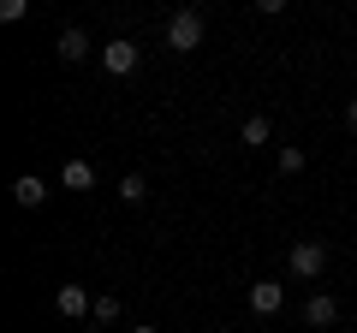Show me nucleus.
<instances>
[{"mask_svg": "<svg viewBox=\"0 0 357 333\" xmlns=\"http://www.w3.org/2000/svg\"><path fill=\"white\" fill-rule=\"evenodd\" d=\"M119 196H126V203L137 208L143 196H149V185H143V173H126V179H119Z\"/></svg>", "mask_w": 357, "mask_h": 333, "instance_id": "obj_11", "label": "nucleus"}, {"mask_svg": "<svg viewBox=\"0 0 357 333\" xmlns=\"http://www.w3.org/2000/svg\"><path fill=\"white\" fill-rule=\"evenodd\" d=\"M167 48H178V54L203 48V13H173L167 18Z\"/></svg>", "mask_w": 357, "mask_h": 333, "instance_id": "obj_1", "label": "nucleus"}, {"mask_svg": "<svg viewBox=\"0 0 357 333\" xmlns=\"http://www.w3.org/2000/svg\"><path fill=\"white\" fill-rule=\"evenodd\" d=\"M131 333H161V327H131Z\"/></svg>", "mask_w": 357, "mask_h": 333, "instance_id": "obj_16", "label": "nucleus"}, {"mask_svg": "<svg viewBox=\"0 0 357 333\" xmlns=\"http://www.w3.org/2000/svg\"><path fill=\"white\" fill-rule=\"evenodd\" d=\"M13 203H18V208H42V203H48V185H42L36 173H24V179L13 185Z\"/></svg>", "mask_w": 357, "mask_h": 333, "instance_id": "obj_6", "label": "nucleus"}, {"mask_svg": "<svg viewBox=\"0 0 357 333\" xmlns=\"http://www.w3.org/2000/svg\"><path fill=\"white\" fill-rule=\"evenodd\" d=\"M96 321H102V327L119 321V297H96Z\"/></svg>", "mask_w": 357, "mask_h": 333, "instance_id": "obj_13", "label": "nucleus"}, {"mask_svg": "<svg viewBox=\"0 0 357 333\" xmlns=\"http://www.w3.org/2000/svg\"><path fill=\"white\" fill-rule=\"evenodd\" d=\"M54 54H60L66 65H77V60L89 54V36H84V30H60V42H54Z\"/></svg>", "mask_w": 357, "mask_h": 333, "instance_id": "obj_8", "label": "nucleus"}, {"mask_svg": "<svg viewBox=\"0 0 357 333\" xmlns=\"http://www.w3.org/2000/svg\"><path fill=\"white\" fill-rule=\"evenodd\" d=\"M102 65H107L114 77H131V72H137V48H131L126 36H119V42H107V48H102Z\"/></svg>", "mask_w": 357, "mask_h": 333, "instance_id": "obj_4", "label": "nucleus"}, {"mask_svg": "<svg viewBox=\"0 0 357 333\" xmlns=\"http://www.w3.org/2000/svg\"><path fill=\"white\" fill-rule=\"evenodd\" d=\"M345 125H351V131H357V95H351V107H345Z\"/></svg>", "mask_w": 357, "mask_h": 333, "instance_id": "obj_15", "label": "nucleus"}, {"mask_svg": "<svg viewBox=\"0 0 357 333\" xmlns=\"http://www.w3.org/2000/svg\"><path fill=\"white\" fill-rule=\"evenodd\" d=\"M280 173H304V149H292V143H286V149H280Z\"/></svg>", "mask_w": 357, "mask_h": 333, "instance_id": "obj_12", "label": "nucleus"}, {"mask_svg": "<svg viewBox=\"0 0 357 333\" xmlns=\"http://www.w3.org/2000/svg\"><path fill=\"white\" fill-rule=\"evenodd\" d=\"M268 137H274V125H268L262 114H250V119H244V131H238V143H244V149H262Z\"/></svg>", "mask_w": 357, "mask_h": 333, "instance_id": "obj_10", "label": "nucleus"}, {"mask_svg": "<svg viewBox=\"0 0 357 333\" xmlns=\"http://www.w3.org/2000/svg\"><path fill=\"white\" fill-rule=\"evenodd\" d=\"M304 321H310V327H333V321H340V304H333L328 292H316V297L304 304Z\"/></svg>", "mask_w": 357, "mask_h": 333, "instance_id": "obj_7", "label": "nucleus"}, {"mask_svg": "<svg viewBox=\"0 0 357 333\" xmlns=\"http://www.w3.org/2000/svg\"><path fill=\"white\" fill-rule=\"evenodd\" d=\"M60 179L72 185V191H96V166H89V161H66V166H60Z\"/></svg>", "mask_w": 357, "mask_h": 333, "instance_id": "obj_9", "label": "nucleus"}, {"mask_svg": "<svg viewBox=\"0 0 357 333\" xmlns=\"http://www.w3.org/2000/svg\"><path fill=\"white\" fill-rule=\"evenodd\" d=\"M280 304H286V286H274V280H256L250 286V309H256V316H280Z\"/></svg>", "mask_w": 357, "mask_h": 333, "instance_id": "obj_5", "label": "nucleus"}, {"mask_svg": "<svg viewBox=\"0 0 357 333\" xmlns=\"http://www.w3.org/2000/svg\"><path fill=\"white\" fill-rule=\"evenodd\" d=\"M24 13H30V0H0V18H6V24H18Z\"/></svg>", "mask_w": 357, "mask_h": 333, "instance_id": "obj_14", "label": "nucleus"}, {"mask_svg": "<svg viewBox=\"0 0 357 333\" xmlns=\"http://www.w3.org/2000/svg\"><path fill=\"white\" fill-rule=\"evenodd\" d=\"M54 309H60L66 321H84V309L96 316V297H89V286H60V292H54Z\"/></svg>", "mask_w": 357, "mask_h": 333, "instance_id": "obj_3", "label": "nucleus"}, {"mask_svg": "<svg viewBox=\"0 0 357 333\" xmlns=\"http://www.w3.org/2000/svg\"><path fill=\"white\" fill-rule=\"evenodd\" d=\"M321 268H328V244L321 238H298L292 244V274L298 280H321Z\"/></svg>", "mask_w": 357, "mask_h": 333, "instance_id": "obj_2", "label": "nucleus"}, {"mask_svg": "<svg viewBox=\"0 0 357 333\" xmlns=\"http://www.w3.org/2000/svg\"><path fill=\"white\" fill-rule=\"evenodd\" d=\"M84 333H102V327H84Z\"/></svg>", "mask_w": 357, "mask_h": 333, "instance_id": "obj_17", "label": "nucleus"}]
</instances>
